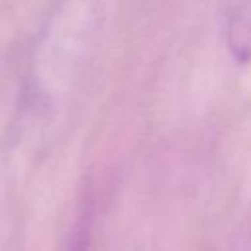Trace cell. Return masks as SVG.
I'll return each mask as SVG.
<instances>
[{"label": "cell", "instance_id": "6da1fadb", "mask_svg": "<svg viewBox=\"0 0 251 251\" xmlns=\"http://www.w3.org/2000/svg\"><path fill=\"white\" fill-rule=\"evenodd\" d=\"M227 47L239 63H251V8H243L229 20Z\"/></svg>", "mask_w": 251, "mask_h": 251}, {"label": "cell", "instance_id": "7a4b0ae2", "mask_svg": "<svg viewBox=\"0 0 251 251\" xmlns=\"http://www.w3.org/2000/svg\"><path fill=\"white\" fill-rule=\"evenodd\" d=\"M69 251H92V206L84 204L71 233Z\"/></svg>", "mask_w": 251, "mask_h": 251}]
</instances>
